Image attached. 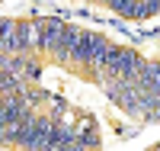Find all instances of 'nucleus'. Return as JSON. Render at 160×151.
<instances>
[{
    "mask_svg": "<svg viewBox=\"0 0 160 151\" xmlns=\"http://www.w3.org/2000/svg\"><path fill=\"white\" fill-rule=\"evenodd\" d=\"M77 39H80V29H68V26H64L61 45L55 48V55H58L61 61H68V58H71V51H74V45H77Z\"/></svg>",
    "mask_w": 160,
    "mask_h": 151,
    "instance_id": "4",
    "label": "nucleus"
},
{
    "mask_svg": "<svg viewBox=\"0 0 160 151\" xmlns=\"http://www.w3.org/2000/svg\"><path fill=\"white\" fill-rule=\"evenodd\" d=\"M160 10V0H141V7H138V16H151V13Z\"/></svg>",
    "mask_w": 160,
    "mask_h": 151,
    "instance_id": "6",
    "label": "nucleus"
},
{
    "mask_svg": "<svg viewBox=\"0 0 160 151\" xmlns=\"http://www.w3.org/2000/svg\"><path fill=\"white\" fill-rule=\"evenodd\" d=\"M38 29H42V42H38L42 51H55V48L61 45V35H64V26H61V23L45 19V23H38Z\"/></svg>",
    "mask_w": 160,
    "mask_h": 151,
    "instance_id": "1",
    "label": "nucleus"
},
{
    "mask_svg": "<svg viewBox=\"0 0 160 151\" xmlns=\"http://www.w3.org/2000/svg\"><path fill=\"white\" fill-rule=\"evenodd\" d=\"M0 51H22V45H19V26L10 23V19L0 23Z\"/></svg>",
    "mask_w": 160,
    "mask_h": 151,
    "instance_id": "3",
    "label": "nucleus"
},
{
    "mask_svg": "<svg viewBox=\"0 0 160 151\" xmlns=\"http://www.w3.org/2000/svg\"><path fill=\"white\" fill-rule=\"evenodd\" d=\"M112 7L122 16H138V0H112Z\"/></svg>",
    "mask_w": 160,
    "mask_h": 151,
    "instance_id": "5",
    "label": "nucleus"
},
{
    "mask_svg": "<svg viewBox=\"0 0 160 151\" xmlns=\"http://www.w3.org/2000/svg\"><path fill=\"white\" fill-rule=\"evenodd\" d=\"M135 84H138L141 90H157V93H160V64L144 61L141 71H138V77H135Z\"/></svg>",
    "mask_w": 160,
    "mask_h": 151,
    "instance_id": "2",
    "label": "nucleus"
}]
</instances>
